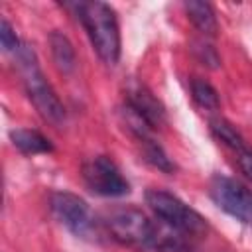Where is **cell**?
I'll return each instance as SVG.
<instances>
[{"instance_id": "cell-14", "label": "cell", "mask_w": 252, "mask_h": 252, "mask_svg": "<svg viewBox=\"0 0 252 252\" xmlns=\"http://www.w3.org/2000/svg\"><path fill=\"white\" fill-rule=\"evenodd\" d=\"M140 144H142L144 159L150 161L154 167H158V169H161V171H165V173H171V171L175 169V165L171 163V159L167 158V154L163 152V148H161L152 136L146 138V140H140Z\"/></svg>"}, {"instance_id": "cell-8", "label": "cell", "mask_w": 252, "mask_h": 252, "mask_svg": "<svg viewBox=\"0 0 252 252\" xmlns=\"http://www.w3.org/2000/svg\"><path fill=\"white\" fill-rule=\"evenodd\" d=\"M126 106L132 108L138 116H142L152 128H158L165 122V108L163 104L142 85H134L128 89Z\"/></svg>"}, {"instance_id": "cell-15", "label": "cell", "mask_w": 252, "mask_h": 252, "mask_svg": "<svg viewBox=\"0 0 252 252\" xmlns=\"http://www.w3.org/2000/svg\"><path fill=\"white\" fill-rule=\"evenodd\" d=\"M156 248L159 252H193L179 236L159 234V230H158V236H156Z\"/></svg>"}, {"instance_id": "cell-9", "label": "cell", "mask_w": 252, "mask_h": 252, "mask_svg": "<svg viewBox=\"0 0 252 252\" xmlns=\"http://www.w3.org/2000/svg\"><path fill=\"white\" fill-rule=\"evenodd\" d=\"M49 47H51V55H53L55 67L63 75H71L75 71V65H77V55H75L73 43L67 39V35H63L61 32H51Z\"/></svg>"}, {"instance_id": "cell-11", "label": "cell", "mask_w": 252, "mask_h": 252, "mask_svg": "<svg viewBox=\"0 0 252 252\" xmlns=\"http://www.w3.org/2000/svg\"><path fill=\"white\" fill-rule=\"evenodd\" d=\"M185 12H187V18L193 22V26L207 33V35H215L217 33V16L211 8V4L207 2H201V0H189L183 4Z\"/></svg>"}, {"instance_id": "cell-7", "label": "cell", "mask_w": 252, "mask_h": 252, "mask_svg": "<svg viewBox=\"0 0 252 252\" xmlns=\"http://www.w3.org/2000/svg\"><path fill=\"white\" fill-rule=\"evenodd\" d=\"M51 211L77 236L89 234L93 226V219H91L89 205L79 195L69 191H55L51 195Z\"/></svg>"}, {"instance_id": "cell-1", "label": "cell", "mask_w": 252, "mask_h": 252, "mask_svg": "<svg viewBox=\"0 0 252 252\" xmlns=\"http://www.w3.org/2000/svg\"><path fill=\"white\" fill-rule=\"evenodd\" d=\"M77 14L98 57L108 65H116L120 57V30L114 10L108 4L94 0L79 2Z\"/></svg>"}, {"instance_id": "cell-17", "label": "cell", "mask_w": 252, "mask_h": 252, "mask_svg": "<svg viewBox=\"0 0 252 252\" xmlns=\"http://www.w3.org/2000/svg\"><path fill=\"white\" fill-rule=\"evenodd\" d=\"M197 47H193L195 49V53H197V57L201 59V63L203 65H209L211 69H217L219 67V63H220V59H219V55H217V51H215V47L213 45H209V43H195Z\"/></svg>"}, {"instance_id": "cell-3", "label": "cell", "mask_w": 252, "mask_h": 252, "mask_svg": "<svg viewBox=\"0 0 252 252\" xmlns=\"http://www.w3.org/2000/svg\"><path fill=\"white\" fill-rule=\"evenodd\" d=\"M106 228L112 238L130 248H156L158 228L152 220L134 207L116 209L106 217Z\"/></svg>"}, {"instance_id": "cell-4", "label": "cell", "mask_w": 252, "mask_h": 252, "mask_svg": "<svg viewBox=\"0 0 252 252\" xmlns=\"http://www.w3.org/2000/svg\"><path fill=\"white\" fill-rule=\"evenodd\" d=\"M146 203L156 213L158 219H161L167 226L185 232V234H203L207 230L205 219L193 211L189 205H185L179 197L161 191V189H150L146 191Z\"/></svg>"}, {"instance_id": "cell-16", "label": "cell", "mask_w": 252, "mask_h": 252, "mask_svg": "<svg viewBox=\"0 0 252 252\" xmlns=\"http://www.w3.org/2000/svg\"><path fill=\"white\" fill-rule=\"evenodd\" d=\"M0 43L6 51H20V39L8 20L0 22Z\"/></svg>"}, {"instance_id": "cell-18", "label": "cell", "mask_w": 252, "mask_h": 252, "mask_svg": "<svg viewBox=\"0 0 252 252\" xmlns=\"http://www.w3.org/2000/svg\"><path fill=\"white\" fill-rule=\"evenodd\" d=\"M236 154H238V156H236V161H238L240 171L244 173L246 179L252 181V152H250L248 148H244L242 152H236Z\"/></svg>"}, {"instance_id": "cell-5", "label": "cell", "mask_w": 252, "mask_h": 252, "mask_svg": "<svg viewBox=\"0 0 252 252\" xmlns=\"http://www.w3.org/2000/svg\"><path fill=\"white\" fill-rule=\"evenodd\" d=\"M209 193L217 207H220L224 213L252 224V189H248L244 183L224 175H215L211 179Z\"/></svg>"}, {"instance_id": "cell-12", "label": "cell", "mask_w": 252, "mask_h": 252, "mask_svg": "<svg viewBox=\"0 0 252 252\" xmlns=\"http://www.w3.org/2000/svg\"><path fill=\"white\" fill-rule=\"evenodd\" d=\"M209 124H211V132H213V136H215L219 142H222L224 146H228L230 150H234V152H242V150L246 148L244 138L240 136V132H238L228 120H224V118H213Z\"/></svg>"}, {"instance_id": "cell-10", "label": "cell", "mask_w": 252, "mask_h": 252, "mask_svg": "<svg viewBox=\"0 0 252 252\" xmlns=\"http://www.w3.org/2000/svg\"><path fill=\"white\" fill-rule=\"evenodd\" d=\"M10 140H12V144H14L20 152H24V154H28V156H33V154H47V152L53 150L51 142H49L43 134H39L37 130H30V128L12 130V132H10Z\"/></svg>"}, {"instance_id": "cell-13", "label": "cell", "mask_w": 252, "mask_h": 252, "mask_svg": "<svg viewBox=\"0 0 252 252\" xmlns=\"http://www.w3.org/2000/svg\"><path fill=\"white\" fill-rule=\"evenodd\" d=\"M191 94H193V100H195L201 108H205V110H217L219 104H220L215 87H213L209 81H205V79L195 77V79L191 81Z\"/></svg>"}, {"instance_id": "cell-6", "label": "cell", "mask_w": 252, "mask_h": 252, "mask_svg": "<svg viewBox=\"0 0 252 252\" xmlns=\"http://www.w3.org/2000/svg\"><path fill=\"white\" fill-rule=\"evenodd\" d=\"M83 179L87 187L102 197H122L130 191L128 181L110 158L98 156L83 165Z\"/></svg>"}, {"instance_id": "cell-2", "label": "cell", "mask_w": 252, "mask_h": 252, "mask_svg": "<svg viewBox=\"0 0 252 252\" xmlns=\"http://www.w3.org/2000/svg\"><path fill=\"white\" fill-rule=\"evenodd\" d=\"M20 67H22V77L26 85V93L30 100L33 102L35 110L51 124H61L65 120V106L61 104L59 96L43 77L41 69L37 67V59L32 49H22L20 51Z\"/></svg>"}]
</instances>
